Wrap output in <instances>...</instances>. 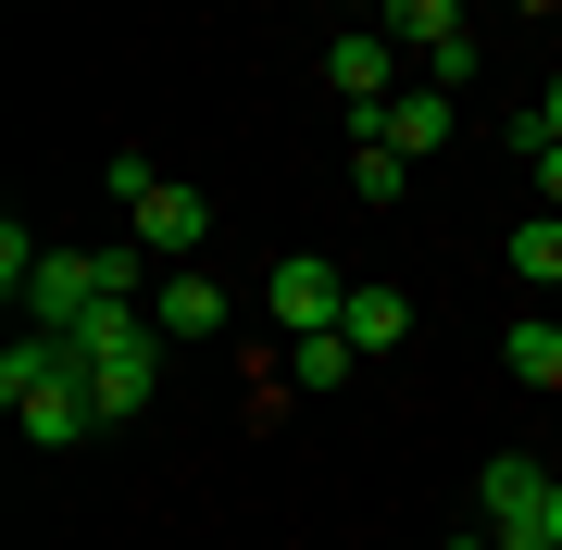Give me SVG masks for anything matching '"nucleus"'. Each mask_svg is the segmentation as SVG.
Wrapping results in <instances>:
<instances>
[{
    "mask_svg": "<svg viewBox=\"0 0 562 550\" xmlns=\"http://www.w3.org/2000/svg\"><path fill=\"white\" fill-rule=\"evenodd\" d=\"M262 313H276L288 338H338V326H350V276L325 263V250H276V276H262Z\"/></svg>",
    "mask_w": 562,
    "mask_h": 550,
    "instance_id": "3",
    "label": "nucleus"
},
{
    "mask_svg": "<svg viewBox=\"0 0 562 550\" xmlns=\"http://www.w3.org/2000/svg\"><path fill=\"white\" fill-rule=\"evenodd\" d=\"M525 125H538V138H562V76L538 88V101H525Z\"/></svg>",
    "mask_w": 562,
    "mask_h": 550,
    "instance_id": "18",
    "label": "nucleus"
},
{
    "mask_svg": "<svg viewBox=\"0 0 562 550\" xmlns=\"http://www.w3.org/2000/svg\"><path fill=\"white\" fill-rule=\"evenodd\" d=\"M362 138H375V150H401V164H438V150L462 138V101H450V88H425V76H413L401 101H387L375 125H362Z\"/></svg>",
    "mask_w": 562,
    "mask_h": 550,
    "instance_id": "5",
    "label": "nucleus"
},
{
    "mask_svg": "<svg viewBox=\"0 0 562 550\" xmlns=\"http://www.w3.org/2000/svg\"><path fill=\"white\" fill-rule=\"evenodd\" d=\"M150 326H162V338H225V288H213L201 263L162 276V288H150Z\"/></svg>",
    "mask_w": 562,
    "mask_h": 550,
    "instance_id": "8",
    "label": "nucleus"
},
{
    "mask_svg": "<svg viewBox=\"0 0 562 550\" xmlns=\"http://www.w3.org/2000/svg\"><path fill=\"white\" fill-rule=\"evenodd\" d=\"M63 350H76V375H88V401H101V426L150 413V388H162V326H150V301H101Z\"/></svg>",
    "mask_w": 562,
    "mask_h": 550,
    "instance_id": "1",
    "label": "nucleus"
},
{
    "mask_svg": "<svg viewBox=\"0 0 562 550\" xmlns=\"http://www.w3.org/2000/svg\"><path fill=\"white\" fill-rule=\"evenodd\" d=\"M538 550H562V501H550V538H538Z\"/></svg>",
    "mask_w": 562,
    "mask_h": 550,
    "instance_id": "19",
    "label": "nucleus"
},
{
    "mask_svg": "<svg viewBox=\"0 0 562 550\" xmlns=\"http://www.w3.org/2000/svg\"><path fill=\"white\" fill-rule=\"evenodd\" d=\"M13 426H25V450H76L101 426V401H88V375H50L38 401H13Z\"/></svg>",
    "mask_w": 562,
    "mask_h": 550,
    "instance_id": "7",
    "label": "nucleus"
},
{
    "mask_svg": "<svg viewBox=\"0 0 562 550\" xmlns=\"http://www.w3.org/2000/svg\"><path fill=\"white\" fill-rule=\"evenodd\" d=\"M475 501H487V538H501V550H538V538H550V501H562V475H550V463H525V450H487Z\"/></svg>",
    "mask_w": 562,
    "mask_h": 550,
    "instance_id": "4",
    "label": "nucleus"
},
{
    "mask_svg": "<svg viewBox=\"0 0 562 550\" xmlns=\"http://www.w3.org/2000/svg\"><path fill=\"white\" fill-rule=\"evenodd\" d=\"M350 188H362V201H375V213H401L413 164H401V150H375V138H350Z\"/></svg>",
    "mask_w": 562,
    "mask_h": 550,
    "instance_id": "13",
    "label": "nucleus"
},
{
    "mask_svg": "<svg viewBox=\"0 0 562 550\" xmlns=\"http://www.w3.org/2000/svg\"><path fill=\"white\" fill-rule=\"evenodd\" d=\"M325 88H338V113L362 138V125L401 101V38H387V25H338V38H325Z\"/></svg>",
    "mask_w": 562,
    "mask_h": 550,
    "instance_id": "2",
    "label": "nucleus"
},
{
    "mask_svg": "<svg viewBox=\"0 0 562 550\" xmlns=\"http://www.w3.org/2000/svg\"><path fill=\"white\" fill-rule=\"evenodd\" d=\"M513 276L525 288H562V213L550 225H513Z\"/></svg>",
    "mask_w": 562,
    "mask_h": 550,
    "instance_id": "15",
    "label": "nucleus"
},
{
    "mask_svg": "<svg viewBox=\"0 0 562 550\" xmlns=\"http://www.w3.org/2000/svg\"><path fill=\"white\" fill-rule=\"evenodd\" d=\"M101 188H113V201H125V213H138V201H150V188H162V164H150V150H113V164H101Z\"/></svg>",
    "mask_w": 562,
    "mask_h": 550,
    "instance_id": "16",
    "label": "nucleus"
},
{
    "mask_svg": "<svg viewBox=\"0 0 562 550\" xmlns=\"http://www.w3.org/2000/svg\"><path fill=\"white\" fill-rule=\"evenodd\" d=\"M338 338L375 363V350H401V338H413V301H401V288H350V326H338Z\"/></svg>",
    "mask_w": 562,
    "mask_h": 550,
    "instance_id": "9",
    "label": "nucleus"
},
{
    "mask_svg": "<svg viewBox=\"0 0 562 550\" xmlns=\"http://www.w3.org/2000/svg\"><path fill=\"white\" fill-rule=\"evenodd\" d=\"M125 238H138V250H162V263H176V276H188V250H201V238H213V201H201V188H176V176H162V188H150V201H138V213H125Z\"/></svg>",
    "mask_w": 562,
    "mask_h": 550,
    "instance_id": "6",
    "label": "nucleus"
},
{
    "mask_svg": "<svg viewBox=\"0 0 562 550\" xmlns=\"http://www.w3.org/2000/svg\"><path fill=\"white\" fill-rule=\"evenodd\" d=\"M350 375H362V350H350V338H288V388H313V401H338Z\"/></svg>",
    "mask_w": 562,
    "mask_h": 550,
    "instance_id": "11",
    "label": "nucleus"
},
{
    "mask_svg": "<svg viewBox=\"0 0 562 550\" xmlns=\"http://www.w3.org/2000/svg\"><path fill=\"white\" fill-rule=\"evenodd\" d=\"M50 375H76V350H63V338H13V350H0V401H38Z\"/></svg>",
    "mask_w": 562,
    "mask_h": 550,
    "instance_id": "12",
    "label": "nucleus"
},
{
    "mask_svg": "<svg viewBox=\"0 0 562 550\" xmlns=\"http://www.w3.org/2000/svg\"><path fill=\"white\" fill-rule=\"evenodd\" d=\"M525 176H538V201L562 213V138H538V150H525Z\"/></svg>",
    "mask_w": 562,
    "mask_h": 550,
    "instance_id": "17",
    "label": "nucleus"
},
{
    "mask_svg": "<svg viewBox=\"0 0 562 550\" xmlns=\"http://www.w3.org/2000/svg\"><path fill=\"white\" fill-rule=\"evenodd\" d=\"M501 363H513L525 388H562V326H513V338H501Z\"/></svg>",
    "mask_w": 562,
    "mask_h": 550,
    "instance_id": "14",
    "label": "nucleus"
},
{
    "mask_svg": "<svg viewBox=\"0 0 562 550\" xmlns=\"http://www.w3.org/2000/svg\"><path fill=\"white\" fill-rule=\"evenodd\" d=\"M375 25H387V38H401V50L425 63V50H438V38H462V25H475V13H462V0H387Z\"/></svg>",
    "mask_w": 562,
    "mask_h": 550,
    "instance_id": "10",
    "label": "nucleus"
}]
</instances>
